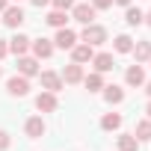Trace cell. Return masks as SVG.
I'll return each instance as SVG.
<instances>
[{"instance_id": "4", "label": "cell", "mask_w": 151, "mask_h": 151, "mask_svg": "<svg viewBox=\"0 0 151 151\" xmlns=\"http://www.w3.org/2000/svg\"><path fill=\"white\" fill-rule=\"evenodd\" d=\"M21 21H24V12H21V9H9V12H6V24H9V27H15V24H21Z\"/></svg>"}, {"instance_id": "32", "label": "cell", "mask_w": 151, "mask_h": 151, "mask_svg": "<svg viewBox=\"0 0 151 151\" xmlns=\"http://www.w3.org/2000/svg\"><path fill=\"white\" fill-rule=\"evenodd\" d=\"M148 92H151V86H148Z\"/></svg>"}, {"instance_id": "10", "label": "cell", "mask_w": 151, "mask_h": 151, "mask_svg": "<svg viewBox=\"0 0 151 151\" xmlns=\"http://www.w3.org/2000/svg\"><path fill=\"white\" fill-rule=\"evenodd\" d=\"M89 56H92L89 45H83V47H77V50H74V59H77V62H83V59H89Z\"/></svg>"}, {"instance_id": "2", "label": "cell", "mask_w": 151, "mask_h": 151, "mask_svg": "<svg viewBox=\"0 0 151 151\" xmlns=\"http://www.w3.org/2000/svg\"><path fill=\"white\" fill-rule=\"evenodd\" d=\"M56 45H59V47H71V45H74V33H71V30H59Z\"/></svg>"}, {"instance_id": "20", "label": "cell", "mask_w": 151, "mask_h": 151, "mask_svg": "<svg viewBox=\"0 0 151 151\" xmlns=\"http://www.w3.org/2000/svg\"><path fill=\"white\" fill-rule=\"evenodd\" d=\"M119 122H122L119 116H107V119H104V127H119Z\"/></svg>"}, {"instance_id": "19", "label": "cell", "mask_w": 151, "mask_h": 151, "mask_svg": "<svg viewBox=\"0 0 151 151\" xmlns=\"http://www.w3.org/2000/svg\"><path fill=\"white\" fill-rule=\"evenodd\" d=\"M116 47H119V50H130V39H127V36L116 39Z\"/></svg>"}, {"instance_id": "25", "label": "cell", "mask_w": 151, "mask_h": 151, "mask_svg": "<svg viewBox=\"0 0 151 151\" xmlns=\"http://www.w3.org/2000/svg\"><path fill=\"white\" fill-rule=\"evenodd\" d=\"M110 3H113V0H95V6H101V9H104V6H110Z\"/></svg>"}, {"instance_id": "21", "label": "cell", "mask_w": 151, "mask_h": 151, "mask_svg": "<svg viewBox=\"0 0 151 151\" xmlns=\"http://www.w3.org/2000/svg\"><path fill=\"white\" fill-rule=\"evenodd\" d=\"M139 136H142V139H148V136H151V122L139 124Z\"/></svg>"}, {"instance_id": "8", "label": "cell", "mask_w": 151, "mask_h": 151, "mask_svg": "<svg viewBox=\"0 0 151 151\" xmlns=\"http://www.w3.org/2000/svg\"><path fill=\"white\" fill-rule=\"evenodd\" d=\"M42 83L47 89H59V77H56V74H42Z\"/></svg>"}, {"instance_id": "3", "label": "cell", "mask_w": 151, "mask_h": 151, "mask_svg": "<svg viewBox=\"0 0 151 151\" xmlns=\"http://www.w3.org/2000/svg\"><path fill=\"white\" fill-rule=\"evenodd\" d=\"M9 92L12 95H27V80H18V77L9 80Z\"/></svg>"}, {"instance_id": "11", "label": "cell", "mask_w": 151, "mask_h": 151, "mask_svg": "<svg viewBox=\"0 0 151 151\" xmlns=\"http://www.w3.org/2000/svg\"><path fill=\"white\" fill-rule=\"evenodd\" d=\"M50 50H53V47H50L45 39H42V42H36V53H39V56H50Z\"/></svg>"}, {"instance_id": "16", "label": "cell", "mask_w": 151, "mask_h": 151, "mask_svg": "<svg viewBox=\"0 0 151 151\" xmlns=\"http://www.w3.org/2000/svg\"><path fill=\"white\" fill-rule=\"evenodd\" d=\"M107 101H122V89H119V86H110V92H107Z\"/></svg>"}, {"instance_id": "6", "label": "cell", "mask_w": 151, "mask_h": 151, "mask_svg": "<svg viewBox=\"0 0 151 151\" xmlns=\"http://www.w3.org/2000/svg\"><path fill=\"white\" fill-rule=\"evenodd\" d=\"M36 104H39V110H53V107H56L53 95H39V101H36Z\"/></svg>"}, {"instance_id": "17", "label": "cell", "mask_w": 151, "mask_h": 151, "mask_svg": "<svg viewBox=\"0 0 151 151\" xmlns=\"http://www.w3.org/2000/svg\"><path fill=\"white\" fill-rule=\"evenodd\" d=\"M62 21H65V15H62V12H53V15L47 18V24H53V27H59Z\"/></svg>"}, {"instance_id": "15", "label": "cell", "mask_w": 151, "mask_h": 151, "mask_svg": "<svg viewBox=\"0 0 151 151\" xmlns=\"http://www.w3.org/2000/svg\"><path fill=\"white\" fill-rule=\"evenodd\" d=\"M65 80H80V68H77V65H71V68L65 71Z\"/></svg>"}, {"instance_id": "14", "label": "cell", "mask_w": 151, "mask_h": 151, "mask_svg": "<svg viewBox=\"0 0 151 151\" xmlns=\"http://www.w3.org/2000/svg\"><path fill=\"white\" fill-rule=\"evenodd\" d=\"M127 80H130V83H142V71H139V68H130V71H127Z\"/></svg>"}, {"instance_id": "22", "label": "cell", "mask_w": 151, "mask_h": 151, "mask_svg": "<svg viewBox=\"0 0 151 151\" xmlns=\"http://www.w3.org/2000/svg\"><path fill=\"white\" fill-rule=\"evenodd\" d=\"M122 148H124V151H133V148H136V142H133L130 136H124V139H122Z\"/></svg>"}, {"instance_id": "13", "label": "cell", "mask_w": 151, "mask_h": 151, "mask_svg": "<svg viewBox=\"0 0 151 151\" xmlns=\"http://www.w3.org/2000/svg\"><path fill=\"white\" fill-rule=\"evenodd\" d=\"M27 130H30V136H39V133H42V122H39V119H33V122L27 124Z\"/></svg>"}, {"instance_id": "29", "label": "cell", "mask_w": 151, "mask_h": 151, "mask_svg": "<svg viewBox=\"0 0 151 151\" xmlns=\"http://www.w3.org/2000/svg\"><path fill=\"white\" fill-rule=\"evenodd\" d=\"M33 3H36V6H42V3H47V0H33Z\"/></svg>"}, {"instance_id": "9", "label": "cell", "mask_w": 151, "mask_h": 151, "mask_svg": "<svg viewBox=\"0 0 151 151\" xmlns=\"http://www.w3.org/2000/svg\"><path fill=\"white\" fill-rule=\"evenodd\" d=\"M12 50H15V53H24V50H27V39H24V36H15V39H12Z\"/></svg>"}, {"instance_id": "28", "label": "cell", "mask_w": 151, "mask_h": 151, "mask_svg": "<svg viewBox=\"0 0 151 151\" xmlns=\"http://www.w3.org/2000/svg\"><path fill=\"white\" fill-rule=\"evenodd\" d=\"M3 53H6V45H3V42H0V56H3Z\"/></svg>"}, {"instance_id": "12", "label": "cell", "mask_w": 151, "mask_h": 151, "mask_svg": "<svg viewBox=\"0 0 151 151\" xmlns=\"http://www.w3.org/2000/svg\"><path fill=\"white\" fill-rule=\"evenodd\" d=\"M21 71L24 74H36V62L33 59H21Z\"/></svg>"}, {"instance_id": "5", "label": "cell", "mask_w": 151, "mask_h": 151, "mask_svg": "<svg viewBox=\"0 0 151 151\" xmlns=\"http://www.w3.org/2000/svg\"><path fill=\"white\" fill-rule=\"evenodd\" d=\"M86 42H92V45L104 42V30H101V27H92V30H86Z\"/></svg>"}, {"instance_id": "30", "label": "cell", "mask_w": 151, "mask_h": 151, "mask_svg": "<svg viewBox=\"0 0 151 151\" xmlns=\"http://www.w3.org/2000/svg\"><path fill=\"white\" fill-rule=\"evenodd\" d=\"M3 6H6V0H0V9H3Z\"/></svg>"}, {"instance_id": "26", "label": "cell", "mask_w": 151, "mask_h": 151, "mask_svg": "<svg viewBox=\"0 0 151 151\" xmlns=\"http://www.w3.org/2000/svg\"><path fill=\"white\" fill-rule=\"evenodd\" d=\"M56 6H71V0H53Z\"/></svg>"}, {"instance_id": "23", "label": "cell", "mask_w": 151, "mask_h": 151, "mask_svg": "<svg viewBox=\"0 0 151 151\" xmlns=\"http://www.w3.org/2000/svg\"><path fill=\"white\" fill-rule=\"evenodd\" d=\"M86 86H92V89H98V86H101V77H98V74H92V77L86 80Z\"/></svg>"}, {"instance_id": "33", "label": "cell", "mask_w": 151, "mask_h": 151, "mask_svg": "<svg viewBox=\"0 0 151 151\" xmlns=\"http://www.w3.org/2000/svg\"><path fill=\"white\" fill-rule=\"evenodd\" d=\"M148 21H151V15H148Z\"/></svg>"}, {"instance_id": "1", "label": "cell", "mask_w": 151, "mask_h": 151, "mask_svg": "<svg viewBox=\"0 0 151 151\" xmlns=\"http://www.w3.org/2000/svg\"><path fill=\"white\" fill-rule=\"evenodd\" d=\"M92 15H95V9H92V6H77V9H74V18H77L80 24H89V21H92Z\"/></svg>"}, {"instance_id": "18", "label": "cell", "mask_w": 151, "mask_h": 151, "mask_svg": "<svg viewBox=\"0 0 151 151\" xmlns=\"http://www.w3.org/2000/svg\"><path fill=\"white\" fill-rule=\"evenodd\" d=\"M127 21H130V24H139V21H142V12H139V9H130V12H127Z\"/></svg>"}, {"instance_id": "31", "label": "cell", "mask_w": 151, "mask_h": 151, "mask_svg": "<svg viewBox=\"0 0 151 151\" xmlns=\"http://www.w3.org/2000/svg\"><path fill=\"white\" fill-rule=\"evenodd\" d=\"M119 3H130V0H119Z\"/></svg>"}, {"instance_id": "24", "label": "cell", "mask_w": 151, "mask_h": 151, "mask_svg": "<svg viewBox=\"0 0 151 151\" xmlns=\"http://www.w3.org/2000/svg\"><path fill=\"white\" fill-rule=\"evenodd\" d=\"M136 53H139V56H148V53H151V47H148V45H139V50H136Z\"/></svg>"}, {"instance_id": "7", "label": "cell", "mask_w": 151, "mask_h": 151, "mask_svg": "<svg viewBox=\"0 0 151 151\" xmlns=\"http://www.w3.org/2000/svg\"><path fill=\"white\" fill-rule=\"evenodd\" d=\"M95 65H98V71H110V68H113V56H107V53H104V56H98V59H95Z\"/></svg>"}, {"instance_id": "27", "label": "cell", "mask_w": 151, "mask_h": 151, "mask_svg": "<svg viewBox=\"0 0 151 151\" xmlns=\"http://www.w3.org/2000/svg\"><path fill=\"white\" fill-rule=\"evenodd\" d=\"M6 145V133H0V148H3Z\"/></svg>"}]
</instances>
